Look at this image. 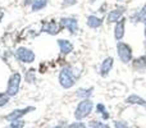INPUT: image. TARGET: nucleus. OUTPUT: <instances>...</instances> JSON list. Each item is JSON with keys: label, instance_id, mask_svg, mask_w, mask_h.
<instances>
[{"label": "nucleus", "instance_id": "f257e3e1", "mask_svg": "<svg viewBox=\"0 0 146 128\" xmlns=\"http://www.w3.org/2000/svg\"><path fill=\"white\" fill-rule=\"evenodd\" d=\"M78 78H80V72H77L76 67L67 64V65H63L60 68V70H59L58 82L63 88L69 90V88L76 86Z\"/></svg>", "mask_w": 146, "mask_h": 128}, {"label": "nucleus", "instance_id": "f03ea898", "mask_svg": "<svg viewBox=\"0 0 146 128\" xmlns=\"http://www.w3.org/2000/svg\"><path fill=\"white\" fill-rule=\"evenodd\" d=\"M115 53L121 63L123 64H129L133 60V49L129 44L124 42V41H117Z\"/></svg>", "mask_w": 146, "mask_h": 128}, {"label": "nucleus", "instance_id": "7ed1b4c3", "mask_svg": "<svg viewBox=\"0 0 146 128\" xmlns=\"http://www.w3.org/2000/svg\"><path fill=\"white\" fill-rule=\"evenodd\" d=\"M13 56L17 62L21 64H33L36 60V54L32 49L27 48V46H18L13 53Z\"/></svg>", "mask_w": 146, "mask_h": 128}, {"label": "nucleus", "instance_id": "20e7f679", "mask_svg": "<svg viewBox=\"0 0 146 128\" xmlns=\"http://www.w3.org/2000/svg\"><path fill=\"white\" fill-rule=\"evenodd\" d=\"M94 108H95V105H94V101L91 99H83V100H81L74 109L76 121H83L85 118H87L92 113Z\"/></svg>", "mask_w": 146, "mask_h": 128}, {"label": "nucleus", "instance_id": "39448f33", "mask_svg": "<svg viewBox=\"0 0 146 128\" xmlns=\"http://www.w3.org/2000/svg\"><path fill=\"white\" fill-rule=\"evenodd\" d=\"M21 85H22V74L19 72H13L8 78L7 83V95H9L10 97H14L18 95L21 90Z\"/></svg>", "mask_w": 146, "mask_h": 128}, {"label": "nucleus", "instance_id": "423d86ee", "mask_svg": "<svg viewBox=\"0 0 146 128\" xmlns=\"http://www.w3.org/2000/svg\"><path fill=\"white\" fill-rule=\"evenodd\" d=\"M62 26L58 19H44L40 25V33H46L50 36H56L62 32Z\"/></svg>", "mask_w": 146, "mask_h": 128}, {"label": "nucleus", "instance_id": "0eeeda50", "mask_svg": "<svg viewBox=\"0 0 146 128\" xmlns=\"http://www.w3.org/2000/svg\"><path fill=\"white\" fill-rule=\"evenodd\" d=\"M60 22V26L63 30H66L69 35L76 36L80 31V23H78V19L76 17H72V15H63V17L59 19Z\"/></svg>", "mask_w": 146, "mask_h": 128}, {"label": "nucleus", "instance_id": "6e6552de", "mask_svg": "<svg viewBox=\"0 0 146 128\" xmlns=\"http://www.w3.org/2000/svg\"><path fill=\"white\" fill-rule=\"evenodd\" d=\"M127 13V8L124 5H119V7H115L113 9L108 10L105 15V22L108 25H115L118 21H121L122 18H124Z\"/></svg>", "mask_w": 146, "mask_h": 128}, {"label": "nucleus", "instance_id": "1a4fd4ad", "mask_svg": "<svg viewBox=\"0 0 146 128\" xmlns=\"http://www.w3.org/2000/svg\"><path fill=\"white\" fill-rule=\"evenodd\" d=\"M114 67V58L113 56H105L103 60L100 62V65H99V76L103 78L108 77L109 73L111 72Z\"/></svg>", "mask_w": 146, "mask_h": 128}, {"label": "nucleus", "instance_id": "9d476101", "mask_svg": "<svg viewBox=\"0 0 146 128\" xmlns=\"http://www.w3.org/2000/svg\"><path fill=\"white\" fill-rule=\"evenodd\" d=\"M32 111H35V106H26V108H22V109H14V110H12L8 115H5V119H7L8 122L22 119L25 115H27L28 113H32Z\"/></svg>", "mask_w": 146, "mask_h": 128}, {"label": "nucleus", "instance_id": "9b49d317", "mask_svg": "<svg viewBox=\"0 0 146 128\" xmlns=\"http://www.w3.org/2000/svg\"><path fill=\"white\" fill-rule=\"evenodd\" d=\"M56 45H58L59 53H60L62 56H68L74 51V45L68 38H58L56 40Z\"/></svg>", "mask_w": 146, "mask_h": 128}, {"label": "nucleus", "instance_id": "f8f14e48", "mask_svg": "<svg viewBox=\"0 0 146 128\" xmlns=\"http://www.w3.org/2000/svg\"><path fill=\"white\" fill-rule=\"evenodd\" d=\"M23 5L30 8V12L37 13L44 10L49 5V0H25Z\"/></svg>", "mask_w": 146, "mask_h": 128}, {"label": "nucleus", "instance_id": "ddd939ff", "mask_svg": "<svg viewBox=\"0 0 146 128\" xmlns=\"http://www.w3.org/2000/svg\"><path fill=\"white\" fill-rule=\"evenodd\" d=\"M126 17L122 18L121 21L114 25V28H113V36H114V40L115 41H123V37L126 35Z\"/></svg>", "mask_w": 146, "mask_h": 128}, {"label": "nucleus", "instance_id": "4468645a", "mask_svg": "<svg viewBox=\"0 0 146 128\" xmlns=\"http://www.w3.org/2000/svg\"><path fill=\"white\" fill-rule=\"evenodd\" d=\"M104 21L105 19L103 17H99L96 14H90L86 17V26L91 30H98L104 25Z\"/></svg>", "mask_w": 146, "mask_h": 128}, {"label": "nucleus", "instance_id": "2eb2a0df", "mask_svg": "<svg viewBox=\"0 0 146 128\" xmlns=\"http://www.w3.org/2000/svg\"><path fill=\"white\" fill-rule=\"evenodd\" d=\"M146 18V3H144L141 8L139 10H136L135 13H132L129 15V22L132 23H142Z\"/></svg>", "mask_w": 146, "mask_h": 128}, {"label": "nucleus", "instance_id": "dca6fc26", "mask_svg": "<svg viewBox=\"0 0 146 128\" xmlns=\"http://www.w3.org/2000/svg\"><path fill=\"white\" fill-rule=\"evenodd\" d=\"M132 68L136 72H145L146 70V54L141 56H137V58H133L132 60Z\"/></svg>", "mask_w": 146, "mask_h": 128}, {"label": "nucleus", "instance_id": "f3484780", "mask_svg": "<svg viewBox=\"0 0 146 128\" xmlns=\"http://www.w3.org/2000/svg\"><path fill=\"white\" fill-rule=\"evenodd\" d=\"M126 103L129 104V105H140L146 108V100L140 95H137V94H131L129 96H127Z\"/></svg>", "mask_w": 146, "mask_h": 128}, {"label": "nucleus", "instance_id": "a211bd4d", "mask_svg": "<svg viewBox=\"0 0 146 128\" xmlns=\"http://www.w3.org/2000/svg\"><path fill=\"white\" fill-rule=\"evenodd\" d=\"M94 94V87H80L77 91H76V96L81 100L83 99H91Z\"/></svg>", "mask_w": 146, "mask_h": 128}, {"label": "nucleus", "instance_id": "6ab92c4d", "mask_svg": "<svg viewBox=\"0 0 146 128\" xmlns=\"http://www.w3.org/2000/svg\"><path fill=\"white\" fill-rule=\"evenodd\" d=\"M25 81H26V83H30V85L36 83V81H37V72H36V69L31 68V69L26 70L25 72Z\"/></svg>", "mask_w": 146, "mask_h": 128}, {"label": "nucleus", "instance_id": "aec40b11", "mask_svg": "<svg viewBox=\"0 0 146 128\" xmlns=\"http://www.w3.org/2000/svg\"><path fill=\"white\" fill-rule=\"evenodd\" d=\"M88 127L90 128H111L109 124L104 123V122H101V121H91L90 123H88Z\"/></svg>", "mask_w": 146, "mask_h": 128}, {"label": "nucleus", "instance_id": "412c9836", "mask_svg": "<svg viewBox=\"0 0 146 128\" xmlns=\"http://www.w3.org/2000/svg\"><path fill=\"white\" fill-rule=\"evenodd\" d=\"M25 126H26V122L23 119H17V121L9 122L8 128H25Z\"/></svg>", "mask_w": 146, "mask_h": 128}, {"label": "nucleus", "instance_id": "4be33fe9", "mask_svg": "<svg viewBox=\"0 0 146 128\" xmlns=\"http://www.w3.org/2000/svg\"><path fill=\"white\" fill-rule=\"evenodd\" d=\"M10 100V96L7 95V92H0V108L5 106Z\"/></svg>", "mask_w": 146, "mask_h": 128}, {"label": "nucleus", "instance_id": "5701e85b", "mask_svg": "<svg viewBox=\"0 0 146 128\" xmlns=\"http://www.w3.org/2000/svg\"><path fill=\"white\" fill-rule=\"evenodd\" d=\"M67 128H87V126H86L82 121H77V122H74V123L68 124Z\"/></svg>", "mask_w": 146, "mask_h": 128}, {"label": "nucleus", "instance_id": "b1692460", "mask_svg": "<svg viewBox=\"0 0 146 128\" xmlns=\"http://www.w3.org/2000/svg\"><path fill=\"white\" fill-rule=\"evenodd\" d=\"M95 110H96V113L101 115L103 113H105V111H106V106L104 105L103 103H98V104H96V106H95Z\"/></svg>", "mask_w": 146, "mask_h": 128}, {"label": "nucleus", "instance_id": "393cba45", "mask_svg": "<svg viewBox=\"0 0 146 128\" xmlns=\"http://www.w3.org/2000/svg\"><path fill=\"white\" fill-rule=\"evenodd\" d=\"M78 3V0H63L62 1V7L63 8H71L73 5H76Z\"/></svg>", "mask_w": 146, "mask_h": 128}, {"label": "nucleus", "instance_id": "a878e982", "mask_svg": "<svg viewBox=\"0 0 146 128\" xmlns=\"http://www.w3.org/2000/svg\"><path fill=\"white\" fill-rule=\"evenodd\" d=\"M114 128H132L122 121H114Z\"/></svg>", "mask_w": 146, "mask_h": 128}, {"label": "nucleus", "instance_id": "bb28decb", "mask_svg": "<svg viewBox=\"0 0 146 128\" xmlns=\"http://www.w3.org/2000/svg\"><path fill=\"white\" fill-rule=\"evenodd\" d=\"M49 128H67V124L66 123H59V124H56V126L49 127Z\"/></svg>", "mask_w": 146, "mask_h": 128}, {"label": "nucleus", "instance_id": "cd10ccee", "mask_svg": "<svg viewBox=\"0 0 146 128\" xmlns=\"http://www.w3.org/2000/svg\"><path fill=\"white\" fill-rule=\"evenodd\" d=\"M142 23H144V35H145V40H146V18Z\"/></svg>", "mask_w": 146, "mask_h": 128}, {"label": "nucleus", "instance_id": "c85d7f7f", "mask_svg": "<svg viewBox=\"0 0 146 128\" xmlns=\"http://www.w3.org/2000/svg\"><path fill=\"white\" fill-rule=\"evenodd\" d=\"M3 18H4V12H3V9H0V23H1Z\"/></svg>", "mask_w": 146, "mask_h": 128}, {"label": "nucleus", "instance_id": "c756f323", "mask_svg": "<svg viewBox=\"0 0 146 128\" xmlns=\"http://www.w3.org/2000/svg\"><path fill=\"white\" fill-rule=\"evenodd\" d=\"M117 3H122V1H124V0H115Z\"/></svg>", "mask_w": 146, "mask_h": 128}, {"label": "nucleus", "instance_id": "7c9ffc66", "mask_svg": "<svg viewBox=\"0 0 146 128\" xmlns=\"http://www.w3.org/2000/svg\"><path fill=\"white\" fill-rule=\"evenodd\" d=\"M0 58H1V50H0Z\"/></svg>", "mask_w": 146, "mask_h": 128}]
</instances>
